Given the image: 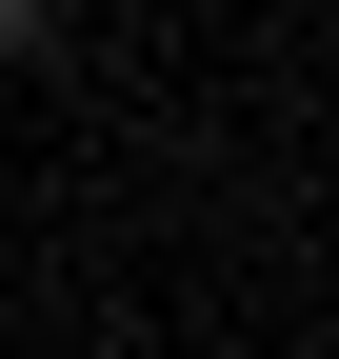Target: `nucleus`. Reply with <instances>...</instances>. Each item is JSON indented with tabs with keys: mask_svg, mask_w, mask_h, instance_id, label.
I'll return each instance as SVG.
<instances>
[{
	"mask_svg": "<svg viewBox=\"0 0 339 359\" xmlns=\"http://www.w3.org/2000/svg\"><path fill=\"white\" fill-rule=\"evenodd\" d=\"M40 20H60V0H0V60H20V40H40Z\"/></svg>",
	"mask_w": 339,
	"mask_h": 359,
	"instance_id": "1",
	"label": "nucleus"
}]
</instances>
